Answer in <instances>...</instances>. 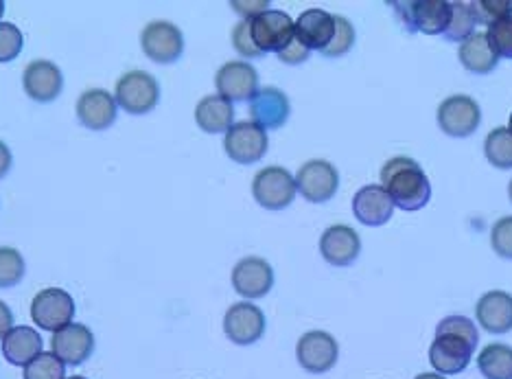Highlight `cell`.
Returning a JSON list of instances; mask_svg holds the SVG:
<instances>
[{
    "label": "cell",
    "mask_w": 512,
    "mask_h": 379,
    "mask_svg": "<svg viewBox=\"0 0 512 379\" xmlns=\"http://www.w3.org/2000/svg\"><path fill=\"white\" fill-rule=\"evenodd\" d=\"M480 333L467 316H447L436 327V338L429 347V362L438 375H458L471 364Z\"/></svg>",
    "instance_id": "obj_1"
},
{
    "label": "cell",
    "mask_w": 512,
    "mask_h": 379,
    "mask_svg": "<svg viewBox=\"0 0 512 379\" xmlns=\"http://www.w3.org/2000/svg\"><path fill=\"white\" fill-rule=\"evenodd\" d=\"M381 187L401 211H421L432 200V185L414 158L394 156L381 167Z\"/></svg>",
    "instance_id": "obj_2"
},
{
    "label": "cell",
    "mask_w": 512,
    "mask_h": 379,
    "mask_svg": "<svg viewBox=\"0 0 512 379\" xmlns=\"http://www.w3.org/2000/svg\"><path fill=\"white\" fill-rule=\"evenodd\" d=\"M407 31H421L425 36L445 33L451 20V3L447 0H414V3H392Z\"/></svg>",
    "instance_id": "obj_3"
},
{
    "label": "cell",
    "mask_w": 512,
    "mask_h": 379,
    "mask_svg": "<svg viewBox=\"0 0 512 379\" xmlns=\"http://www.w3.org/2000/svg\"><path fill=\"white\" fill-rule=\"evenodd\" d=\"M116 106L130 114H147L158 106L160 86L154 77L145 71H130L121 75L114 88Z\"/></svg>",
    "instance_id": "obj_4"
},
{
    "label": "cell",
    "mask_w": 512,
    "mask_h": 379,
    "mask_svg": "<svg viewBox=\"0 0 512 379\" xmlns=\"http://www.w3.org/2000/svg\"><path fill=\"white\" fill-rule=\"evenodd\" d=\"M296 178L285 167H265L252 180V195L263 209H287L296 198Z\"/></svg>",
    "instance_id": "obj_5"
},
{
    "label": "cell",
    "mask_w": 512,
    "mask_h": 379,
    "mask_svg": "<svg viewBox=\"0 0 512 379\" xmlns=\"http://www.w3.org/2000/svg\"><path fill=\"white\" fill-rule=\"evenodd\" d=\"M75 301L73 296L60 287H46L40 290L31 301L33 325L44 331H60L73 323Z\"/></svg>",
    "instance_id": "obj_6"
},
{
    "label": "cell",
    "mask_w": 512,
    "mask_h": 379,
    "mask_svg": "<svg viewBox=\"0 0 512 379\" xmlns=\"http://www.w3.org/2000/svg\"><path fill=\"white\" fill-rule=\"evenodd\" d=\"M252 40L263 55L283 51L296 36V22L292 16L278 9H267L256 18H250Z\"/></svg>",
    "instance_id": "obj_7"
},
{
    "label": "cell",
    "mask_w": 512,
    "mask_h": 379,
    "mask_svg": "<svg viewBox=\"0 0 512 379\" xmlns=\"http://www.w3.org/2000/svg\"><path fill=\"white\" fill-rule=\"evenodd\" d=\"M482 123V110L477 101L467 95L447 97L438 106V125L447 136L467 139Z\"/></svg>",
    "instance_id": "obj_8"
},
{
    "label": "cell",
    "mask_w": 512,
    "mask_h": 379,
    "mask_svg": "<svg viewBox=\"0 0 512 379\" xmlns=\"http://www.w3.org/2000/svg\"><path fill=\"white\" fill-rule=\"evenodd\" d=\"M141 47L156 64H173L184 51V36L173 22L154 20L141 33Z\"/></svg>",
    "instance_id": "obj_9"
},
{
    "label": "cell",
    "mask_w": 512,
    "mask_h": 379,
    "mask_svg": "<svg viewBox=\"0 0 512 379\" xmlns=\"http://www.w3.org/2000/svg\"><path fill=\"white\" fill-rule=\"evenodd\" d=\"M267 132L252 121H239L226 132L224 149L228 158L235 160L239 165H254L265 156L267 152Z\"/></svg>",
    "instance_id": "obj_10"
},
{
    "label": "cell",
    "mask_w": 512,
    "mask_h": 379,
    "mask_svg": "<svg viewBox=\"0 0 512 379\" xmlns=\"http://www.w3.org/2000/svg\"><path fill=\"white\" fill-rule=\"evenodd\" d=\"M340 187V174L329 160H309L296 174V189L313 204L329 202Z\"/></svg>",
    "instance_id": "obj_11"
},
{
    "label": "cell",
    "mask_w": 512,
    "mask_h": 379,
    "mask_svg": "<svg viewBox=\"0 0 512 379\" xmlns=\"http://www.w3.org/2000/svg\"><path fill=\"white\" fill-rule=\"evenodd\" d=\"M296 358L305 371L320 375L331 371L340 358L337 340L327 331H309L298 340Z\"/></svg>",
    "instance_id": "obj_12"
},
{
    "label": "cell",
    "mask_w": 512,
    "mask_h": 379,
    "mask_svg": "<svg viewBox=\"0 0 512 379\" xmlns=\"http://www.w3.org/2000/svg\"><path fill=\"white\" fill-rule=\"evenodd\" d=\"M219 97L232 101H252L259 93V73L248 62H226L215 75Z\"/></svg>",
    "instance_id": "obj_13"
},
{
    "label": "cell",
    "mask_w": 512,
    "mask_h": 379,
    "mask_svg": "<svg viewBox=\"0 0 512 379\" xmlns=\"http://www.w3.org/2000/svg\"><path fill=\"white\" fill-rule=\"evenodd\" d=\"M224 331L230 342L239 344V347H248V344L259 342L263 338L265 316L252 303H235L228 307L224 316Z\"/></svg>",
    "instance_id": "obj_14"
},
{
    "label": "cell",
    "mask_w": 512,
    "mask_h": 379,
    "mask_svg": "<svg viewBox=\"0 0 512 379\" xmlns=\"http://www.w3.org/2000/svg\"><path fill=\"white\" fill-rule=\"evenodd\" d=\"M232 287L243 298H263L274 287V270L261 257L241 259L232 270Z\"/></svg>",
    "instance_id": "obj_15"
},
{
    "label": "cell",
    "mask_w": 512,
    "mask_h": 379,
    "mask_svg": "<svg viewBox=\"0 0 512 379\" xmlns=\"http://www.w3.org/2000/svg\"><path fill=\"white\" fill-rule=\"evenodd\" d=\"M289 114H292V106H289L287 95L274 86L261 88L250 101L252 123H256L263 130L283 128Z\"/></svg>",
    "instance_id": "obj_16"
},
{
    "label": "cell",
    "mask_w": 512,
    "mask_h": 379,
    "mask_svg": "<svg viewBox=\"0 0 512 379\" xmlns=\"http://www.w3.org/2000/svg\"><path fill=\"white\" fill-rule=\"evenodd\" d=\"M22 86H25V93L33 101H55L64 88V75L60 66H55L53 62L36 60L22 73Z\"/></svg>",
    "instance_id": "obj_17"
},
{
    "label": "cell",
    "mask_w": 512,
    "mask_h": 379,
    "mask_svg": "<svg viewBox=\"0 0 512 379\" xmlns=\"http://www.w3.org/2000/svg\"><path fill=\"white\" fill-rule=\"evenodd\" d=\"M51 349L53 355H57L64 364L77 366L86 362L92 351H95V336H92V331L86 325L71 323L53 333Z\"/></svg>",
    "instance_id": "obj_18"
},
{
    "label": "cell",
    "mask_w": 512,
    "mask_h": 379,
    "mask_svg": "<svg viewBox=\"0 0 512 379\" xmlns=\"http://www.w3.org/2000/svg\"><path fill=\"white\" fill-rule=\"evenodd\" d=\"M320 252L324 261L331 263V266H337V268L351 266V263L359 257V252H362V239H359V235L351 226L337 224L322 233Z\"/></svg>",
    "instance_id": "obj_19"
},
{
    "label": "cell",
    "mask_w": 512,
    "mask_h": 379,
    "mask_svg": "<svg viewBox=\"0 0 512 379\" xmlns=\"http://www.w3.org/2000/svg\"><path fill=\"white\" fill-rule=\"evenodd\" d=\"M77 119L88 130L103 132L116 121V99L103 88H90L77 99Z\"/></svg>",
    "instance_id": "obj_20"
},
{
    "label": "cell",
    "mask_w": 512,
    "mask_h": 379,
    "mask_svg": "<svg viewBox=\"0 0 512 379\" xmlns=\"http://www.w3.org/2000/svg\"><path fill=\"white\" fill-rule=\"evenodd\" d=\"M353 213L364 226H383L390 222L394 202L381 185H366L355 193Z\"/></svg>",
    "instance_id": "obj_21"
},
{
    "label": "cell",
    "mask_w": 512,
    "mask_h": 379,
    "mask_svg": "<svg viewBox=\"0 0 512 379\" xmlns=\"http://www.w3.org/2000/svg\"><path fill=\"white\" fill-rule=\"evenodd\" d=\"M335 36V16L324 9H307L296 20V38L309 51H324Z\"/></svg>",
    "instance_id": "obj_22"
},
{
    "label": "cell",
    "mask_w": 512,
    "mask_h": 379,
    "mask_svg": "<svg viewBox=\"0 0 512 379\" xmlns=\"http://www.w3.org/2000/svg\"><path fill=\"white\" fill-rule=\"evenodd\" d=\"M475 316L488 333H508L512 329V296L502 290L486 292L475 305Z\"/></svg>",
    "instance_id": "obj_23"
},
{
    "label": "cell",
    "mask_w": 512,
    "mask_h": 379,
    "mask_svg": "<svg viewBox=\"0 0 512 379\" xmlns=\"http://www.w3.org/2000/svg\"><path fill=\"white\" fill-rule=\"evenodd\" d=\"M42 338L33 327H14L3 338V355L9 364L27 366L42 355Z\"/></svg>",
    "instance_id": "obj_24"
},
{
    "label": "cell",
    "mask_w": 512,
    "mask_h": 379,
    "mask_svg": "<svg viewBox=\"0 0 512 379\" xmlns=\"http://www.w3.org/2000/svg\"><path fill=\"white\" fill-rule=\"evenodd\" d=\"M458 57L462 66L475 75H488L491 71H495L499 64V55L493 49V44L488 42V36L486 33H477V31L471 38H467L460 44Z\"/></svg>",
    "instance_id": "obj_25"
},
{
    "label": "cell",
    "mask_w": 512,
    "mask_h": 379,
    "mask_svg": "<svg viewBox=\"0 0 512 379\" xmlns=\"http://www.w3.org/2000/svg\"><path fill=\"white\" fill-rule=\"evenodd\" d=\"M195 121L206 134L228 132L235 121V108L232 103L219 95L204 97L195 108Z\"/></svg>",
    "instance_id": "obj_26"
},
{
    "label": "cell",
    "mask_w": 512,
    "mask_h": 379,
    "mask_svg": "<svg viewBox=\"0 0 512 379\" xmlns=\"http://www.w3.org/2000/svg\"><path fill=\"white\" fill-rule=\"evenodd\" d=\"M477 366L486 379H512V347L508 344H488L477 355Z\"/></svg>",
    "instance_id": "obj_27"
},
{
    "label": "cell",
    "mask_w": 512,
    "mask_h": 379,
    "mask_svg": "<svg viewBox=\"0 0 512 379\" xmlns=\"http://www.w3.org/2000/svg\"><path fill=\"white\" fill-rule=\"evenodd\" d=\"M484 154L493 167L512 169V132L508 128H495L493 132H488Z\"/></svg>",
    "instance_id": "obj_28"
},
{
    "label": "cell",
    "mask_w": 512,
    "mask_h": 379,
    "mask_svg": "<svg viewBox=\"0 0 512 379\" xmlns=\"http://www.w3.org/2000/svg\"><path fill=\"white\" fill-rule=\"evenodd\" d=\"M477 20L469 3H451V20L445 31V38L451 42H464L475 33Z\"/></svg>",
    "instance_id": "obj_29"
},
{
    "label": "cell",
    "mask_w": 512,
    "mask_h": 379,
    "mask_svg": "<svg viewBox=\"0 0 512 379\" xmlns=\"http://www.w3.org/2000/svg\"><path fill=\"white\" fill-rule=\"evenodd\" d=\"M25 259L16 248H0V287H14L25 277Z\"/></svg>",
    "instance_id": "obj_30"
},
{
    "label": "cell",
    "mask_w": 512,
    "mask_h": 379,
    "mask_svg": "<svg viewBox=\"0 0 512 379\" xmlns=\"http://www.w3.org/2000/svg\"><path fill=\"white\" fill-rule=\"evenodd\" d=\"M469 5L473 9L477 25L491 27L495 22L512 16V0H477V3Z\"/></svg>",
    "instance_id": "obj_31"
},
{
    "label": "cell",
    "mask_w": 512,
    "mask_h": 379,
    "mask_svg": "<svg viewBox=\"0 0 512 379\" xmlns=\"http://www.w3.org/2000/svg\"><path fill=\"white\" fill-rule=\"evenodd\" d=\"M25 379H66V364L53 353H42L25 366Z\"/></svg>",
    "instance_id": "obj_32"
},
{
    "label": "cell",
    "mask_w": 512,
    "mask_h": 379,
    "mask_svg": "<svg viewBox=\"0 0 512 379\" xmlns=\"http://www.w3.org/2000/svg\"><path fill=\"white\" fill-rule=\"evenodd\" d=\"M353 44H355V27L351 25V20L335 16V36L329 42V47L322 51V55H327V57L346 55L353 49Z\"/></svg>",
    "instance_id": "obj_33"
},
{
    "label": "cell",
    "mask_w": 512,
    "mask_h": 379,
    "mask_svg": "<svg viewBox=\"0 0 512 379\" xmlns=\"http://www.w3.org/2000/svg\"><path fill=\"white\" fill-rule=\"evenodd\" d=\"M22 51V31L11 22H0V64L16 60Z\"/></svg>",
    "instance_id": "obj_34"
},
{
    "label": "cell",
    "mask_w": 512,
    "mask_h": 379,
    "mask_svg": "<svg viewBox=\"0 0 512 379\" xmlns=\"http://www.w3.org/2000/svg\"><path fill=\"white\" fill-rule=\"evenodd\" d=\"M486 36L499 57H508V60H512V16L488 27Z\"/></svg>",
    "instance_id": "obj_35"
},
{
    "label": "cell",
    "mask_w": 512,
    "mask_h": 379,
    "mask_svg": "<svg viewBox=\"0 0 512 379\" xmlns=\"http://www.w3.org/2000/svg\"><path fill=\"white\" fill-rule=\"evenodd\" d=\"M491 246L495 255L502 259H512V215L497 220L491 231Z\"/></svg>",
    "instance_id": "obj_36"
},
{
    "label": "cell",
    "mask_w": 512,
    "mask_h": 379,
    "mask_svg": "<svg viewBox=\"0 0 512 379\" xmlns=\"http://www.w3.org/2000/svg\"><path fill=\"white\" fill-rule=\"evenodd\" d=\"M232 44L239 55L243 57H261L263 53L256 49V44L252 40V31H250V20L243 18L239 25L232 29Z\"/></svg>",
    "instance_id": "obj_37"
},
{
    "label": "cell",
    "mask_w": 512,
    "mask_h": 379,
    "mask_svg": "<svg viewBox=\"0 0 512 379\" xmlns=\"http://www.w3.org/2000/svg\"><path fill=\"white\" fill-rule=\"evenodd\" d=\"M276 55H278V60H281L283 64H292V66H296V64L307 62V60H309V55H311V51H309V49L305 47V44H302V42L294 36V40L289 42L283 51H278Z\"/></svg>",
    "instance_id": "obj_38"
},
{
    "label": "cell",
    "mask_w": 512,
    "mask_h": 379,
    "mask_svg": "<svg viewBox=\"0 0 512 379\" xmlns=\"http://www.w3.org/2000/svg\"><path fill=\"white\" fill-rule=\"evenodd\" d=\"M232 7H235V11H239L241 16H246V20L250 18H256L259 14H263V11H267V3H232Z\"/></svg>",
    "instance_id": "obj_39"
},
{
    "label": "cell",
    "mask_w": 512,
    "mask_h": 379,
    "mask_svg": "<svg viewBox=\"0 0 512 379\" xmlns=\"http://www.w3.org/2000/svg\"><path fill=\"white\" fill-rule=\"evenodd\" d=\"M11 329H14V314L7 303L0 301V338H5Z\"/></svg>",
    "instance_id": "obj_40"
},
{
    "label": "cell",
    "mask_w": 512,
    "mask_h": 379,
    "mask_svg": "<svg viewBox=\"0 0 512 379\" xmlns=\"http://www.w3.org/2000/svg\"><path fill=\"white\" fill-rule=\"evenodd\" d=\"M9 169H11V152L9 147L0 141V178H5Z\"/></svg>",
    "instance_id": "obj_41"
},
{
    "label": "cell",
    "mask_w": 512,
    "mask_h": 379,
    "mask_svg": "<svg viewBox=\"0 0 512 379\" xmlns=\"http://www.w3.org/2000/svg\"><path fill=\"white\" fill-rule=\"evenodd\" d=\"M414 379H447V377H442L438 373H421V375H416Z\"/></svg>",
    "instance_id": "obj_42"
},
{
    "label": "cell",
    "mask_w": 512,
    "mask_h": 379,
    "mask_svg": "<svg viewBox=\"0 0 512 379\" xmlns=\"http://www.w3.org/2000/svg\"><path fill=\"white\" fill-rule=\"evenodd\" d=\"M3 14H5V3H3V0H0V18H3Z\"/></svg>",
    "instance_id": "obj_43"
},
{
    "label": "cell",
    "mask_w": 512,
    "mask_h": 379,
    "mask_svg": "<svg viewBox=\"0 0 512 379\" xmlns=\"http://www.w3.org/2000/svg\"><path fill=\"white\" fill-rule=\"evenodd\" d=\"M508 195H510V202H512V180L508 182Z\"/></svg>",
    "instance_id": "obj_44"
},
{
    "label": "cell",
    "mask_w": 512,
    "mask_h": 379,
    "mask_svg": "<svg viewBox=\"0 0 512 379\" xmlns=\"http://www.w3.org/2000/svg\"><path fill=\"white\" fill-rule=\"evenodd\" d=\"M66 379H86V377H81V375H73V377H66Z\"/></svg>",
    "instance_id": "obj_45"
},
{
    "label": "cell",
    "mask_w": 512,
    "mask_h": 379,
    "mask_svg": "<svg viewBox=\"0 0 512 379\" xmlns=\"http://www.w3.org/2000/svg\"><path fill=\"white\" fill-rule=\"evenodd\" d=\"M508 130L512 132V114H510V125H508Z\"/></svg>",
    "instance_id": "obj_46"
}]
</instances>
